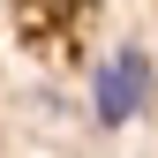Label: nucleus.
Listing matches in <instances>:
<instances>
[{
    "mask_svg": "<svg viewBox=\"0 0 158 158\" xmlns=\"http://www.w3.org/2000/svg\"><path fill=\"white\" fill-rule=\"evenodd\" d=\"M151 98H158V60H151L143 45H121V53L98 60V75H90V113H98V128H128Z\"/></svg>",
    "mask_w": 158,
    "mask_h": 158,
    "instance_id": "nucleus-1",
    "label": "nucleus"
}]
</instances>
